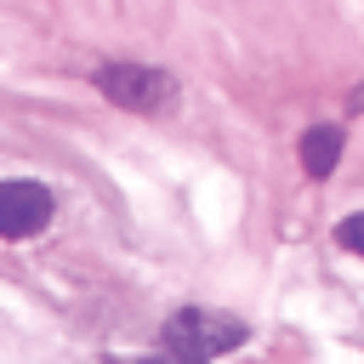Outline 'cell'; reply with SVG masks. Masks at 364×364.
Here are the masks:
<instances>
[{"mask_svg": "<svg viewBox=\"0 0 364 364\" xmlns=\"http://www.w3.org/2000/svg\"><path fill=\"white\" fill-rule=\"evenodd\" d=\"M245 341V324L233 313H205V307H182L171 324H165V353L182 358V364H210L222 358L228 347Z\"/></svg>", "mask_w": 364, "mask_h": 364, "instance_id": "obj_1", "label": "cell"}, {"mask_svg": "<svg viewBox=\"0 0 364 364\" xmlns=\"http://www.w3.org/2000/svg\"><path fill=\"white\" fill-rule=\"evenodd\" d=\"M97 91L131 114H171L176 108V80L165 68H148V63H102Z\"/></svg>", "mask_w": 364, "mask_h": 364, "instance_id": "obj_2", "label": "cell"}, {"mask_svg": "<svg viewBox=\"0 0 364 364\" xmlns=\"http://www.w3.org/2000/svg\"><path fill=\"white\" fill-rule=\"evenodd\" d=\"M57 199L46 182H0V239H34L46 222H51Z\"/></svg>", "mask_w": 364, "mask_h": 364, "instance_id": "obj_3", "label": "cell"}, {"mask_svg": "<svg viewBox=\"0 0 364 364\" xmlns=\"http://www.w3.org/2000/svg\"><path fill=\"white\" fill-rule=\"evenodd\" d=\"M336 165H341V125H313V131L301 136V171H307L313 182H324Z\"/></svg>", "mask_w": 364, "mask_h": 364, "instance_id": "obj_4", "label": "cell"}, {"mask_svg": "<svg viewBox=\"0 0 364 364\" xmlns=\"http://www.w3.org/2000/svg\"><path fill=\"white\" fill-rule=\"evenodd\" d=\"M336 245H341V250H353V256H364V210H358V216H347V222L336 228Z\"/></svg>", "mask_w": 364, "mask_h": 364, "instance_id": "obj_5", "label": "cell"}, {"mask_svg": "<svg viewBox=\"0 0 364 364\" xmlns=\"http://www.w3.org/2000/svg\"><path fill=\"white\" fill-rule=\"evenodd\" d=\"M353 114H364V85H358V91H353Z\"/></svg>", "mask_w": 364, "mask_h": 364, "instance_id": "obj_6", "label": "cell"}, {"mask_svg": "<svg viewBox=\"0 0 364 364\" xmlns=\"http://www.w3.org/2000/svg\"><path fill=\"white\" fill-rule=\"evenodd\" d=\"M136 364H171V358H136Z\"/></svg>", "mask_w": 364, "mask_h": 364, "instance_id": "obj_7", "label": "cell"}]
</instances>
